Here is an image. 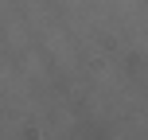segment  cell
Segmentation results:
<instances>
[]
</instances>
